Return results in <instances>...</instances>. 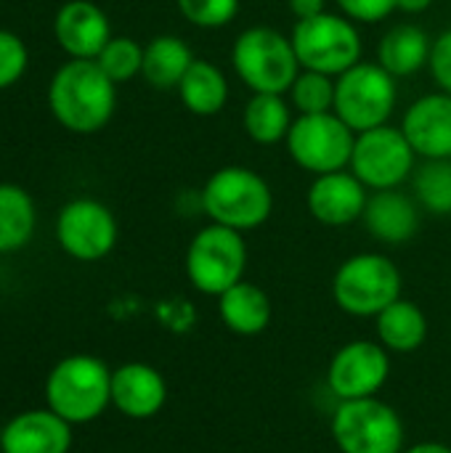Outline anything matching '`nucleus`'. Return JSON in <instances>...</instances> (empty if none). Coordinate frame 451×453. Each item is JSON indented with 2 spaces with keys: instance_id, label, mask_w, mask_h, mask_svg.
Wrapping results in <instances>:
<instances>
[{
  "instance_id": "26",
  "label": "nucleus",
  "mask_w": 451,
  "mask_h": 453,
  "mask_svg": "<svg viewBox=\"0 0 451 453\" xmlns=\"http://www.w3.org/2000/svg\"><path fill=\"white\" fill-rule=\"evenodd\" d=\"M37 212L32 196L13 183H0V252L21 250L35 234Z\"/></svg>"
},
{
  "instance_id": "30",
  "label": "nucleus",
  "mask_w": 451,
  "mask_h": 453,
  "mask_svg": "<svg viewBox=\"0 0 451 453\" xmlns=\"http://www.w3.org/2000/svg\"><path fill=\"white\" fill-rule=\"evenodd\" d=\"M181 16L199 29H223L239 13V0H175Z\"/></svg>"
},
{
  "instance_id": "3",
  "label": "nucleus",
  "mask_w": 451,
  "mask_h": 453,
  "mask_svg": "<svg viewBox=\"0 0 451 453\" xmlns=\"http://www.w3.org/2000/svg\"><path fill=\"white\" fill-rule=\"evenodd\" d=\"M231 64L253 93L279 96H287L303 69L292 40L274 27H247L231 48Z\"/></svg>"
},
{
  "instance_id": "10",
  "label": "nucleus",
  "mask_w": 451,
  "mask_h": 453,
  "mask_svg": "<svg viewBox=\"0 0 451 453\" xmlns=\"http://www.w3.org/2000/svg\"><path fill=\"white\" fill-rule=\"evenodd\" d=\"M332 438L343 453H404V422L377 398L343 401L332 417Z\"/></svg>"
},
{
  "instance_id": "13",
  "label": "nucleus",
  "mask_w": 451,
  "mask_h": 453,
  "mask_svg": "<svg viewBox=\"0 0 451 453\" xmlns=\"http://www.w3.org/2000/svg\"><path fill=\"white\" fill-rule=\"evenodd\" d=\"M388 374H391L388 350L377 342L356 340L343 345L332 356L327 369V385L340 398V403L375 398L380 388L388 382Z\"/></svg>"
},
{
  "instance_id": "36",
  "label": "nucleus",
  "mask_w": 451,
  "mask_h": 453,
  "mask_svg": "<svg viewBox=\"0 0 451 453\" xmlns=\"http://www.w3.org/2000/svg\"><path fill=\"white\" fill-rule=\"evenodd\" d=\"M404 453H451V449L444 443H417Z\"/></svg>"
},
{
  "instance_id": "33",
  "label": "nucleus",
  "mask_w": 451,
  "mask_h": 453,
  "mask_svg": "<svg viewBox=\"0 0 451 453\" xmlns=\"http://www.w3.org/2000/svg\"><path fill=\"white\" fill-rule=\"evenodd\" d=\"M428 69L433 74V82L439 85V90L451 96V29H444L431 48V61Z\"/></svg>"
},
{
  "instance_id": "8",
  "label": "nucleus",
  "mask_w": 451,
  "mask_h": 453,
  "mask_svg": "<svg viewBox=\"0 0 451 453\" xmlns=\"http://www.w3.org/2000/svg\"><path fill=\"white\" fill-rule=\"evenodd\" d=\"M247 244L234 228L210 223L194 234L186 250V276L202 295L221 297L234 284L245 281Z\"/></svg>"
},
{
  "instance_id": "14",
  "label": "nucleus",
  "mask_w": 451,
  "mask_h": 453,
  "mask_svg": "<svg viewBox=\"0 0 451 453\" xmlns=\"http://www.w3.org/2000/svg\"><path fill=\"white\" fill-rule=\"evenodd\" d=\"M367 202H369V188L351 170L316 175L306 194L311 218L330 228H343L362 220Z\"/></svg>"
},
{
  "instance_id": "9",
  "label": "nucleus",
  "mask_w": 451,
  "mask_h": 453,
  "mask_svg": "<svg viewBox=\"0 0 451 453\" xmlns=\"http://www.w3.org/2000/svg\"><path fill=\"white\" fill-rule=\"evenodd\" d=\"M284 143L292 162L316 178V175L348 170L356 133L335 111L298 114L292 119Z\"/></svg>"
},
{
  "instance_id": "1",
  "label": "nucleus",
  "mask_w": 451,
  "mask_h": 453,
  "mask_svg": "<svg viewBox=\"0 0 451 453\" xmlns=\"http://www.w3.org/2000/svg\"><path fill=\"white\" fill-rule=\"evenodd\" d=\"M48 106L69 133H98L114 117L117 82L90 58H69L56 69L48 85Z\"/></svg>"
},
{
  "instance_id": "7",
  "label": "nucleus",
  "mask_w": 451,
  "mask_h": 453,
  "mask_svg": "<svg viewBox=\"0 0 451 453\" xmlns=\"http://www.w3.org/2000/svg\"><path fill=\"white\" fill-rule=\"evenodd\" d=\"M396 101V77L385 72L377 61H359L335 80V114L354 133L388 125Z\"/></svg>"
},
{
  "instance_id": "31",
  "label": "nucleus",
  "mask_w": 451,
  "mask_h": 453,
  "mask_svg": "<svg viewBox=\"0 0 451 453\" xmlns=\"http://www.w3.org/2000/svg\"><path fill=\"white\" fill-rule=\"evenodd\" d=\"M27 69V45L19 35L0 29V90L11 88Z\"/></svg>"
},
{
  "instance_id": "2",
  "label": "nucleus",
  "mask_w": 451,
  "mask_h": 453,
  "mask_svg": "<svg viewBox=\"0 0 451 453\" xmlns=\"http://www.w3.org/2000/svg\"><path fill=\"white\" fill-rule=\"evenodd\" d=\"M202 210L210 223L234 228L239 234L260 228L274 212V191L263 175L245 165H226L215 170L202 194Z\"/></svg>"
},
{
  "instance_id": "28",
  "label": "nucleus",
  "mask_w": 451,
  "mask_h": 453,
  "mask_svg": "<svg viewBox=\"0 0 451 453\" xmlns=\"http://www.w3.org/2000/svg\"><path fill=\"white\" fill-rule=\"evenodd\" d=\"M335 80L324 72L300 69L292 88L287 90L290 106L298 109V114H324L335 111Z\"/></svg>"
},
{
  "instance_id": "6",
  "label": "nucleus",
  "mask_w": 451,
  "mask_h": 453,
  "mask_svg": "<svg viewBox=\"0 0 451 453\" xmlns=\"http://www.w3.org/2000/svg\"><path fill=\"white\" fill-rule=\"evenodd\" d=\"M292 48L303 69L324 72L330 77H340L359 61H364V42L356 21L343 13H319L295 24Z\"/></svg>"
},
{
  "instance_id": "21",
  "label": "nucleus",
  "mask_w": 451,
  "mask_h": 453,
  "mask_svg": "<svg viewBox=\"0 0 451 453\" xmlns=\"http://www.w3.org/2000/svg\"><path fill=\"white\" fill-rule=\"evenodd\" d=\"M218 313L229 332L255 337L271 324V300L258 284L239 281L218 297Z\"/></svg>"
},
{
  "instance_id": "16",
  "label": "nucleus",
  "mask_w": 451,
  "mask_h": 453,
  "mask_svg": "<svg viewBox=\"0 0 451 453\" xmlns=\"http://www.w3.org/2000/svg\"><path fill=\"white\" fill-rule=\"evenodd\" d=\"M53 32L58 45L72 58L96 61L104 45L112 40V27L106 13L90 0H69L58 8Z\"/></svg>"
},
{
  "instance_id": "22",
  "label": "nucleus",
  "mask_w": 451,
  "mask_h": 453,
  "mask_svg": "<svg viewBox=\"0 0 451 453\" xmlns=\"http://www.w3.org/2000/svg\"><path fill=\"white\" fill-rule=\"evenodd\" d=\"M189 42L178 35H157L144 45V80L157 90H178L183 74L194 64Z\"/></svg>"
},
{
  "instance_id": "35",
  "label": "nucleus",
  "mask_w": 451,
  "mask_h": 453,
  "mask_svg": "<svg viewBox=\"0 0 451 453\" xmlns=\"http://www.w3.org/2000/svg\"><path fill=\"white\" fill-rule=\"evenodd\" d=\"M431 5H433V0H396V11H401V13H409V16L425 13Z\"/></svg>"
},
{
  "instance_id": "12",
  "label": "nucleus",
  "mask_w": 451,
  "mask_h": 453,
  "mask_svg": "<svg viewBox=\"0 0 451 453\" xmlns=\"http://www.w3.org/2000/svg\"><path fill=\"white\" fill-rule=\"evenodd\" d=\"M56 239L66 255L82 263L106 257L117 244V220L96 199H72L56 220Z\"/></svg>"
},
{
  "instance_id": "4",
  "label": "nucleus",
  "mask_w": 451,
  "mask_h": 453,
  "mask_svg": "<svg viewBox=\"0 0 451 453\" xmlns=\"http://www.w3.org/2000/svg\"><path fill=\"white\" fill-rule=\"evenodd\" d=\"M48 409L69 425H85L112 403V374L93 356H69L48 374Z\"/></svg>"
},
{
  "instance_id": "29",
  "label": "nucleus",
  "mask_w": 451,
  "mask_h": 453,
  "mask_svg": "<svg viewBox=\"0 0 451 453\" xmlns=\"http://www.w3.org/2000/svg\"><path fill=\"white\" fill-rule=\"evenodd\" d=\"M96 64L104 69V74L112 80V82H128L133 80L136 74H141V66H144V48L133 40V37H114L104 45V50L98 53Z\"/></svg>"
},
{
  "instance_id": "27",
  "label": "nucleus",
  "mask_w": 451,
  "mask_h": 453,
  "mask_svg": "<svg viewBox=\"0 0 451 453\" xmlns=\"http://www.w3.org/2000/svg\"><path fill=\"white\" fill-rule=\"evenodd\" d=\"M412 196L420 210L449 218L451 215V159H423L412 173Z\"/></svg>"
},
{
  "instance_id": "24",
  "label": "nucleus",
  "mask_w": 451,
  "mask_h": 453,
  "mask_svg": "<svg viewBox=\"0 0 451 453\" xmlns=\"http://www.w3.org/2000/svg\"><path fill=\"white\" fill-rule=\"evenodd\" d=\"M375 319L380 345L391 353H415L428 340V319L423 308L412 300L399 297Z\"/></svg>"
},
{
  "instance_id": "25",
  "label": "nucleus",
  "mask_w": 451,
  "mask_h": 453,
  "mask_svg": "<svg viewBox=\"0 0 451 453\" xmlns=\"http://www.w3.org/2000/svg\"><path fill=\"white\" fill-rule=\"evenodd\" d=\"M242 125L250 141L274 146L287 138L292 127L290 101L279 93H253L242 111Z\"/></svg>"
},
{
  "instance_id": "5",
  "label": "nucleus",
  "mask_w": 451,
  "mask_h": 453,
  "mask_svg": "<svg viewBox=\"0 0 451 453\" xmlns=\"http://www.w3.org/2000/svg\"><path fill=\"white\" fill-rule=\"evenodd\" d=\"M332 297L343 313L356 319H375L401 297V273L385 255H354L335 271Z\"/></svg>"
},
{
  "instance_id": "23",
  "label": "nucleus",
  "mask_w": 451,
  "mask_h": 453,
  "mask_svg": "<svg viewBox=\"0 0 451 453\" xmlns=\"http://www.w3.org/2000/svg\"><path fill=\"white\" fill-rule=\"evenodd\" d=\"M178 98L194 117H215L229 104V80L207 58H194L178 85Z\"/></svg>"
},
{
  "instance_id": "32",
  "label": "nucleus",
  "mask_w": 451,
  "mask_h": 453,
  "mask_svg": "<svg viewBox=\"0 0 451 453\" xmlns=\"http://www.w3.org/2000/svg\"><path fill=\"white\" fill-rule=\"evenodd\" d=\"M343 16L356 24H377L396 11V0H335Z\"/></svg>"
},
{
  "instance_id": "18",
  "label": "nucleus",
  "mask_w": 451,
  "mask_h": 453,
  "mask_svg": "<svg viewBox=\"0 0 451 453\" xmlns=\"http://www.w3.org/2000/svg\"><path fill=\"white\" fill-rule=\"evenodd\" d=\"M167 401V385L154 366L125 364L112 372V403L130 419H152Z\"/></svg>"
},
{
  "instance_id": "11",
  "label": "nucleus",
  "mask_w": 451,
  "mask_h": 453,
  "mask_svg": "<svg viewBox=\"0 0 451 453\" xmlns=\"http://www.w3.org/2000/svg\"><path fill=\"white\" fill-rule=\"evenodd\" d=\"M415 167H417V154L401 127L383 125L356 133L348 170L369 191L401 188V183L412 178Z\"/></svg>"
},
{
  "instance_id": "20",
  "label": "nucleus",
  "mask_w": 451,
  "mask_h": 453,
  "mask_svg": "<svg viewBox=\"0 0 451 453\" xmlns=\"http://www.w3.org/2000/svg\"><path fill=\"white\" fill-rule=\"evenodd\" d=\"M433 40L417 24H396L377 42V64L399 77H412L423 72L431 61Z\"/></svg>"
},
{
  "instance_id": "34",
  "label": "nucleus",
  "mask_w": 451,
  "mask_h": 453,
  "mask_svg": "<svg viewBox=\"0 0 451 453\" xmlns=\"http://www.w3.org/2000/svg\"><path fill=\"white\" fill-rule=\"evenodd\" d=\"M287 8H290V13L298 21H303V19L324 13L327 11V0H287Z\"/></svg>"
},
{
  "instance_id": "19",
  "label": "nucleus",
  "mask_w": 451,
  "mask_h": 453,
  "mask_svg": "<svg viewBox=\"0 0 451 453\" xmlns=\"http://www.w3.org/2000/svg\"><path fill=\"white\" fill-rule=\"evenodd\" d=\"M72 446L69 422L48 411H27L5 425L0 435L3 453H66Z\"/></svg>"
},
{
  "instance_id": "15",
  "label": "nucleus",
  "mask_w": 451,
  "mask_h": 453,
  "mask_svg": "<svg viewBox=\"0 0 451 453\" xmlns=\"http://www.w3.org/2000/svg\"><path fill=\"white\" fill-rule=\"evenodd\" d=\"M401 130L420 159H451V96L439 90L412 101Z\"/></svg>"
},
{
  "instance_id": "17",
  "label": "nucleus",
  "mask_w": 451,
  "mask_h": 453,
  "mask_svg": "<svg viewBox=\"0 0 451 453\" xmlns=\"http://www.w3.org/2000/svg\"><path fill=\"white\" fill-rule=\"evenodd\" d=\"M362 220L372 234V239L393 247L407 244L420 231V204L415 196L404 194L401 188L375 191L369 194Z\"/></svg>"
}]
</instances>
